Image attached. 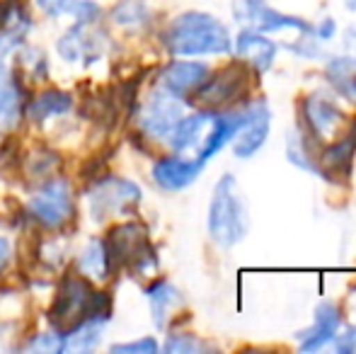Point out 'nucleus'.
I'll return each mask as SVG.
<instances>
[{
    "label": "nucleus",
    "mask_w": 356,
    "mask_h": 354,
    "mask_svg": "<svg viewBox=\"0 0 356 354\" xmlns=\"http://www.w3.org/2000/svg\"><path fill=\"white\" fill-rule=\"evenodd\" d=\"M245 112H218V109H199L182 117L175 131L170 134V146L177 156L192 158L207 166L209 161L233 141L240 129Z\"/></svg>",
    "instance_id": "nucleus-1"
},
{
    "label": "nucleus",
    "mask_w": 356,
    "mask_h": 354,
    "mask_svg": "<svg viewBox=\"0 0 356 354\" xmlns=\"http://www.w3.org/2000/svg\"><path fill=\"white\" fill-rule=\"evenodd\" d=\"M163 44L175 56H216L233 51V39L220 19L209 13H182L168 24Z\"/></svg>",
    "instance_id": "nucleus-2"
},
{
    "label": "nucleus",
    "mask_w": 356,
    "mask_h": 354,
    "mask_svg": "<svg viewBox=\"0 0 356 354\" xmlns=\"http://www.w3.org/2000/svg\"><path fill=\"white\" fill-rule=\"evenodd\" d=\"M250 211L233 175L216 182L209 204V236L218 248H233L248 236Z\"/></svg>",
    "instance_id": "nucleus-3"
},
{
    "label": "nucleus",
    "mask_w": 356,
    "mask_h": 354,
    "mask_svg": "<svg viewBox=\"0 0 356 354\" xmlns=\"http://www.w3.org/2000/svg\"><path fill=\"white\" fill-rule=\"evenodd\" d=\"M104 246H107L109 252L112 272L114 269H129L138 277V274H148L158 267V252L150 246L145 226L138 221H127L114 226Z\"/></svg>",
    "instance_id": "nucleus-4"
},
{
    "label": "nucleus",
    "mask_w": 356,
    "mask_h": 354,
    "mask_svg": "<svg viewBox=\"0 0 356 354\" xmlns=\"http://www.w3.org/2000/svg\"><path fill=\"white\" fill-rule=\"evenodd\" d=\"M92 284L83 274H66L58 284V291L49 308V323L56 328L58 335H68L75 328L90 321V301H92Z\"/></svg>",
    "instance_id": "nucleus-5"
},
{
    "label": "nucleus",
    "mask_w": 356,
    "mask_h": 354,
    "mask_svg": "<svg viewBox=\"0 0 356 354\" xmlns=\"http://www.w3.org/2000/svg\"><path fill=\"white\" fill-rule=\"evenodd\" d=\"M141 187L127 177H104L88 192V207L95 221L127 216L141 204Z\"/></svg>",
    "instance_id": "nucleus-6"
},
{
    "label": "nucleus",
    "mask_w": 356,
    "mask_h": 354,
    "mask_svg": "<svg viewBox=\"0 0 356 354\" xmlns=\"http://www.w3.org/2000/svg\"><path fill=\"white\" fill-rule=\"evenodd\" d=\"M233 15L243 27L257 29L264 34L293 29L300 37H315V24H310L303 17H296V15L279 13L272 5H267V0H233Z\"/></svg>",
    "instance_id": "nucleus-7"
},
{
    "label": "nucleus",
    "mask_w": 356,
    "mask_h": 354,
    "mask_svg": "<svg viewBox=\"0 0 356 354\" xmlns=\"http://www.w3.org/2000/svg\"><path fill=\"white\" fill-rule=\"evenodd\" d=\"M344 112L337 99L325 90H313L303 99V129L320 143H330L344 129Z\"/></svg>",
    "instance_id": "nucleus-8"
},
{
    "label": "nucleus",
    "mask_w": 356,
    "mask_h": 354,
    "mask_svg": "<svg viewBox=\"0 0 356 354\" xmlns=\"http://www.w3.org/2000/svg\"><path fill=\"white\" fill-rule=\"evenodd\" d=\"M248 63H233L228 68H220L216 73H209V78L204 81V86L192 95V99L197 104H202L204 109H223L228 104H233L235 99H240L248 90Z\"/></svg>",
    "instance_id": "nucleus-9"
},
{
    "label": "nucleus",
    "mask_w": 356,
    "mask_h": 354,
    "mask_svg": "<svg viewBox=\"0 0 356 354\" xmlns=\"http://www.w3.org/2000/svg\"><path fill=\"white\" fill-rule=\"evenodd\" d=\"M29 214L44 228H61L73 218V194L66 179H49L29 202Z\"/></svg>",
    "instance_id": "nucleus-10"
},
{
    "label": "nucleus",
    "mask_w": 356,
    "mask_h": 354,
    "mask_svg": "<svg viewBox=\"0 0 356 354\" xmlns=\"http://www.w3.org/2000/svg\"><path fill=\"white\" fill-rule=\"evenodd\" d=\"M107 34L104 29L95 27V22H75L71 29L63 32L56 49L63 61L80 63V66H92L107 51Z\"/></svg>",
    "instance_id": "nucleus-11"
},
{
    "label": "nucleus",
    "mask_w": 356,
    "mask_h": 354,
    "mask_svg": "<svg viewBox=\"0 0 356 354\" xmlns=\"http://www.w3.org/2000/svg\"><path fill=\"white\" fill-rule=\"evenodd\" d=\"M182 117H184L182 99L175 97L168 90L158 88L143 102L138 124H141V129L150 138H170V134L175 131V127H177Z\"/></svg>",
    "instance_id": "nucleus-12"
},
{
    "label": "nucleus",
    "mask_w": 356,
    "mask_h": 354,
    "mask_svg": "<svg viewBox=\"0 0 356 354\" xmlns=\"http://www.w3.org/2000/svg\"><path fill=\"white\" fill-rule=\"evenodd\" d=\"M356 156V119L347 129L337 134L330 143H325L318 153V175L327 182H347L354 168Z\"/></svg>",
    "instance_id": "nucleus-13"
},
{
    "label": "nucleus",
    "mask_w": 356,
    "mask_h": 354,
    "mask_svg": "<svg viewBox=\"0 0 356 354\" xmlns=\"http://www.w3.org/2000/svg\"><path fill=\"white\" fill-rule=\"evenodd\" d=\"M269 129H272V112H269L267 102L259 99L252 107L245 109V119L240 124V129L233 136V153L243 161L252 158L259 148L267 143L269 138Z\"/></svg>",
    "instance_id": "nucleus-14"
},
{
    "label": "nucleus",
    "mask_w": 356,
    "mask_h": 354,
    "mask_svg": "<svg viewBox=\"0 0 356 354\" xmlns=\"http://www.w3.org/2000/svg\"><path fill=\"white\" fill-rule=\"evenodd\" d=\"M339 325H342V313H339L337 303L320 301L313 313V325L296 335L300 352H318L323 347H327L332 342V337L337 335Z\"/></svg>",
    "instance_id": "nucleus-15"
},
{
    "label": "nucleus",
    "mask_w": 356,
    "mask_h": 354,
    "mask_svg": "<svg viewBox=\"0 0 356 354\" xmlns=\"http://www.w3.org/2000/svg\"><path fill=\"white\" fill-rule=\"evenodd\" d=\"M211 68L199 61H172L160 71V88L172 92L179 99H189L204 81L209 78Z\"/></svg>",
    "instance_id": "nucleus-16"
},
{
    "label": "nucleus",
    "mask_w": 356,
    "mask_h": 354,
    "mask_svg": "<svg viewBox=\"0 0 356 354\" xmlns=\"http://www.w3.org/2000/svg\"><path fill=\"white\" fill-rule=\"evenodd\" d=\"M233 51L238 54L240 61H245L257 73H267L274 66V58L279 54V47L274 39H269L264 32L243 27V32L235 37Z\"/></svg>",
    "instance_id": "nucleus-17"
},
{
    "label": "nucleus",
    "mask_w": 356,
    "mask_h": 354,
    "mask_svg": "<svg viewBox=\"0 0 356 354\" xmlns=\"http://www.w3.org/2000/svg\"><path fill=\"white\" fill-rule=\"evenodd\" d=\"M204 170V163L192 161V158H184V156H168V158H160L155 161L153 170V182L158 184L160 189L165 192H179V189L189 187Z\"/></svg>",
    "instance_id": "nucleus-18"
},
{
    "label": "nucleus",
    "mask_w": 356,
    "mask_h": 354,
    "mask_svg": "<svg viewBox=\"0 0 356 354\" xmlns=\"http://www.w3.org/2000/svg\"><path fill=\"white\" fill-rule=\"evenodd\" d=\"M325 78L339 97L356 102V56H332L325 63Z\"/></svg>",
    "instance_id": "nucleus-19"
},
{
    "label": "nucleus",
    "mask_w": 356,
    "mask_h": 354,
    "mask_svg": "<svg viewBox=\"0 0 356 354\" xmlns=\"http://www.w3.org/2000/svg\"><path fill=\"white\" fill-rule=\"evenodd\" d=\"M73 107V97L63 90H44L39 92L32 102L27 104V117L32 119L34 124H44L51 117H61V114H68Z\"/></svg>",
    "instance_id": "nucleus-20"
},
{
    "label": "nucleus",
    "mask_w": 356,
    "mask_h": 354,
    "mask_svg": "<svg viewBox=\"0 0 356 354\" xmlns=\"http://www.w3.org/2000/svg\"><path fill=\"white\" fill-rule=\"evenodd\" d=\"M145 296H148V303H150V313H153V323L158 328H165L168 325V318L175 308L182 303V296L179 291L172 287L170 282L165 279H155L148 289H145Z\"/></svg>",
    "instance_id": "nucleus-21"
},
{
    "label": "nucleus",
    "mask_w": 356,
    "mask_h": 354,
    "mask_svg": "<svg viewBox=\"0 0 356 354\" xmlns=\"http://www.w3.org/2000/svg\"><path fill=\"white\" fill-rule=\"evenodd\" d=\"M34 3L49 17L73 15L78 22H95L99 17V8L92 0H34Z\"/></svg>",
    "instance_id": "nucleus-22"
},
{
    "label": "nucleus",
    "mask_w": 356,
    "mask_h": 354,
    "mask_svg": "<svg viewBox=\"0 0 356 354\" xmlns=\"http://www.w3.org/2000/svg\"><path fill=\"white\" fill-rule=\"evenodd\" d=\"M78 272L88 279H107L112 274L107 246L102 241H90L78 255Z\"/></svg>",
    "instance_id": "nucleus-23"
},
{
    "label": "nucleus",
    "mask_w": 356,
    "mask_h": 354,
    "mask_svg": "<svg viewBox=\"0 0 356 354\" xmlns=\"http://www.w3.org/2000/svg\"><path fill=\"white\" fill-rule=\"evenodd\" d=\"M102 325L104 323L88 321L73 332L63 335V352H92L102 340Z\"/></svg>",
    "instance_id": "nucleus-24"
},
{
    "label": "nucleus",
    "mask_w": 356,
    "mask_h": 354,
    "mask_svg": "<svg viewBox=\"0 0 356 354\" xmlns=\"http://www.w3.org/2000/svg\"><path fill=\"white\" fill-rule=\"evenodd\" d=\"M22 117V90L8 83L0 90V136L8 134Z\"/></svg>",
    "instance_id": "nucleus-25"
},
{
    "label": "nucleus",
    "mask_w": 356,
    "mask_h": 354,
    "mask_svg": "<svg viewBox=\"0 0 356 354\" xmlns=\"http://www.w3.org/2000/svg\"><path fill=\"white\" fill-rule=\"evenodd\" d=\"M112 19L119 27H141L148 22V8L143 0H119L112 10Z\"/></svg>",
    "instance_id": "nucleus-26"
},
{
    "label": "nucleus",
    "mask_w": 356,
    "mask_h": 354,
    "mask_svg": "<svg viewBox=\"0 0 356 354\" xmlns=\"http://www.w3.org/2000/svg\"><path fill=\"white\" fill-rule=\"evenodd\" d=\"M24 168H27L29 175L37 177L39 182H49L51 172L58 168V156H56V153H51V151H37L34 156L27 158Z\"/></svg>",
    "instance_id": "nucleus-27"
},
{
    "label": "nucleus",
    "mask_w": 356,
    "mask_h": 354,
    "mask_svg": "<svg viewBox=\"0 0 356 354\" xmlns=\"http://www.w3.org/2000/svg\"><path fill=\"white\" fill-rule=\"evenodd\" d=\"M209 345L204 340H199L197 335H189V332H175L165 340V352L170 354H199L207 352Z\"/></svg>",
    "instance_id": "nucleus-28"
},
{
    "label": "nucleus",
    "mask_w": 356,
    "mask_h": 354,
    "mask_svg": "<svg viewBox=\"0 0 356 354\" xmlns=\"http://www.w3.org/2000/svg\"><path fill=\"white\" fill-rule=\"evenodd\" d=\"M330 345H334V350L339 354L356 352V325H339L337 335L332 337Z\"/></svg>",
    "instance_id": "nucleus-29"
},
{
    "label": "nucleus",
    "mask_w": 356,
    "mask_h": 354,
    "mask_svg": "<svg viewBox=\"0 0 356 354\" xmlns=\"http://www.w3.org/2000/svg\"><path fill=\"white\" fill-rule=\"evenodd\" d=\"M114 354H155L158 352V342L153 337H143V340L124 342V345H114Z\"/></svg>",
    "instance_id": "nucleus-30"
},
{
    "label": "nucleus",
    "mask_w": 356,
    "mask_h": 354,
    "mask_svg": "<svg viewBox=\"0 0 356 354\" xmlns=\"http://www.w3.org/2000/svg\"><path fill=\"white\" fill-rule=\"evenodd\" d=\"M29 350L32 352H61L63 335H58V332H44V335H37L32 342H29Z\"/></svg>",
    "instance_id": "nucleus-31"
},
{
    "label": "nucleus",
    "mask_w": 356,
    "mask_h": 354,
    "mask_svg": "<svg viewBox=\"0 0 356 354\" xmlns=\"http://www.w3.org/2000/svg\"><path fill=\"white\" fill-rule=\"evenodd\" d=\"M334 34H337V24H334L332 17L323 19V22L315 27V37H318L320 42H327V39H332Z\"/></svg>",
    "instance_id": "nucleus-32"
},
{
    "label": "nucleus",
    "mask_w": 356,
    "mask_h": 354,
    "mask_svg": "<svg viewBox=\"0 0 356 354\" xmlns=\"http://www.w3.org/2000/svg\"><path fill=\"white\" fill-rule=\"evenodd\" d=\"M8 260H10V243L5 238H0V272L8 265Z\"/></svg>",
    "instance_id": "nucleus-33"
},
{
    "label": "nucleus",
    "mask_w": 356,
    "mask_h": 354,
    "mask_svg": "<svg viewBox=\"0 0 356 354\" xmlns=\"http://www.w3.org/2000/svg\"><path fill=\"white\" fill-rule=\"evenodd\" d=\"M10 83V76H8V66H5V54L0 51V90Z\"/></svg>",
    "instance_id": "nucleus-34"
},
{
    "label": "nucleus",
    "mask_w": 356,
    "mask_h": 354,
    "mask_svg": "<svg viewBox=\"0 0 356 354\" xmlns=\"http://www.w3.org/2000/svg\"><path fill=\"white\" fill-rule=\"evenodd\" d=\"M344 39H347V44H349V49L356 54V27H349L347 32H344Z\"/></svg>",
    "instance_id": "nucleus-35"
},
{
    "label": "nucleus",
    "mask_w": 356,
    "mask_h": 354,
    "mask_svg": "<svg viewBox=\"0 0 356 354\" xmlns=\"http://www.w3.org/2000/svg\"><path fill=\"white\" fill-rule=\"evenodd\" d=\"M344 3H347V8L352 10V13H356V0H344Z\"/></svg>",
    "instance_id": "nucleus-36"
}]
</instances>
